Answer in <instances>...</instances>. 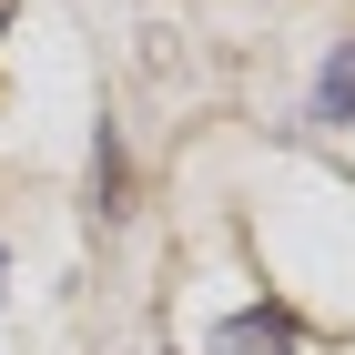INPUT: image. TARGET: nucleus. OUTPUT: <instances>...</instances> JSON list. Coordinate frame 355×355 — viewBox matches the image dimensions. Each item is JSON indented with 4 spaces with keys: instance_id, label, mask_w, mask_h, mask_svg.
Returning a JSON list of instances; mask_svg holds the SVG:
<instances>
[{
    "instance_id": "f03ea898",
    "label": "nucleus",
    "mask_w": 355,
    "mask_h": 355,
    "mask_svg": "<svg viewBox=\"0 0 355 355\" xmlns=\"http://www.w3.org/2000/svg\"><path fill=\"white\" fill-rule=\"evenodd\" d=\"M315 122H355V41L325 61V82H315Z\"/></svg>"
},
{
    "instance_id": "20e7f679",
    "label": "nucleus",
    "mask_w": 355,
    "mask_h": 355,
    "mask_svg": "<svg viewBox=\"0 0 355 355\" xmlns=\"http://www.w3.org/2000/svg\"><path fill=\"white\" fill-rule=\"evenodd\" d=\"M0 274H10V264H0Z\"/></svg>"
},
{
    "instance_id": "f257e3e1",
    "label": "nucleus",
    "mask_w": 355,
    "mask_h": 355,
    "mask_svg": "<svg viewBox=\"0 0 355 355\" xmlns=\"http://www.w3.org/2000/svg\"><path fill=\"white\" fill-rule=\"evenodd\" d=\"M203 355H295V325L284 315H223Z\"/></svg>"
},
{
    "instance_id": "7ed1b4c3",
    "label": "nucleus",
    "mask_w": 355,
    "mask_h": 355,
    "mask_svg": "<svg viewBox=\"0 0 355 355\" xmlns=\"http://www.w3.org/2000/svg\"><path fill=\"white\" fill-rule=\"evenodd\" d=\"M0 21H10V0H0Z\"/></svg>"
}]
</instances>
